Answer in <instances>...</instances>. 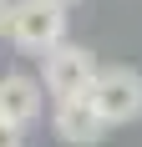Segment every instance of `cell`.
Instances as JSON below:
<instances>
[{
  "label": "cell",
  "instance_id": "3957f363",
  "mask_svg": "<svg viewBox=\"0 0 142 147\" xmlns=\"http://www.w3.org/2000/svg\"><path fill=\"white\" fill-rule=\"evenodd\" d=\"M97 71H101V61L91 56L86 46H76V41H61L56 51L41 56V86H46V96H56V102L86 96L91 81H97Z\"/></svg>",
  "mask_w": 142,
  "mask_h": 147
},
{
  "label": "cell",
  "instance_id": "7a4b0ae2",
  "mask_svg": "<svg viewBox=\"0 0 142 147\" xmlns=\"http://www.w3.org/2000/svg\"><path fill=\"white\" fill-rule=\"evenodd\" d=\"M86 102L97 107V117L107 127L137 122L142 117V71H132V66H101L91 91H86Z\"/></svg>",
  "mask_w": 142,
  "mask_h": 147
},
{
  "label": "cell",
  "instance_id": "52a82bcc",
  "mask_svg": "<svg viewBox=\"0 0 142 147\" xmlns=\"http://www.w3.org/2000/svg\"><path fill=\"white\" fill-rule=\"evenodd\" d=\"M5 15H10V0H0V36H5Z\"/></svg>",
  "mask_w": 142,
  "mask_h": 147
},
{
  "label": "cell",
  "instance_id": "5b68a950",
  "mask_svg": "<svg viewBox=\"0 0 142 147\" xmlns=\"http://www.w3.org/2000/svg\"><path fill=\"white\" fill-rule=\"evenodd\" d=\"M51 132L66 147H97L101 137H107V122L97 117V107L86 102V96H66V102H56V112H51Z\"/></svg>",
  "mask_w": 142,
  "mask_h": 147
},
{
  "label": "cell",
  "instance_id": "8992f818",
  "mask_svg": "<svg viewBox=\"0 0 142 147\" xmlns=\"http://www.w3.org/2000/svg\"><path fill=\"white\" fill-rule=\"evenodd\" d=\"M0 147H26V132H15L10 122H0Z\"/></svg>",
  "mask_w": 142,
  "mask_h": 147
},
{
  "label": "cell",
  "instance_id": "ba28073f",
  "mask_svg": "<svg viewBox=\"0 0 142 147\" xmlns=\"http://www.w3.org/2000/svg\"><path fill=\"white\" fill-rule=\"evenodd\" d=\"M56 5H66V10H71V5H76V0H56Z\"/></svg>",
  "mask_w": 142,
  "mask_h": 147
},
{
  "label": "cell",
  "instance_id": "277c9868",
  "mask_svg": "<svg viewBox=\"0 0 142 147\" xmlns=\"http://www.w3.org/2000/svg\"><path fill=\"white\" fill-rule=\"evenodd\" d=\"M41 107H46L41 76H26V71H5L0 76V122H10L15 132H26V127L41 122Z\"/></svg>",
  "mask_w": 142,
  "mask_h": 147
},
{
  "label": "cell",
  "instance_id": "6da1fadb",
  "mask_svg": "<svg viewBox=\"0 0 142 147\" xmlns=\"http://www.w3.org/2000/svg\"><path fill=\"white\" fill-rule=\"evenodd\" d=\"M5 41L26 56H46L66 41V5L56 0H10L5 15Z\"/></svg>",
  "mask_w": 142,
  "mask_h": 147
}]
</instances>
